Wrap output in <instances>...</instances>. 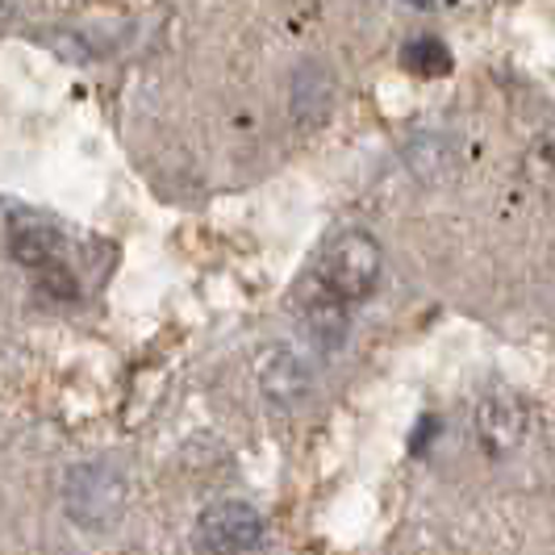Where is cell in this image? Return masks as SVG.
I'll list each match as a JSON object with an SVG mask.
<instances>
[{
  "label": "cell",
  "instance_id": "cell-1",
  "mask_svg": "<svg viewBox=\"0 0 555 555\" xmlns=\"http://www.w3.org/2000/svg\"><path fill=\"white\" fill-rule=\"evenodd\" d=\"M130 505V480L113 460H88L67 473L63 485V509L83 530H109L121 522Z\"/></svg>",
  "mask_w": 555,
  "mask_h": 555
},
{
  "label": "cell",
  "instance_id": "cell-2",
  "mask_svg": "<svg viewBox=\"0 0 555 555\" xmlns=\"http://www.w3.org/2000/svg\"><path fill=\"white\" fill-rule=\"evenodd\" d=\"M318 276L343 301H363L380 280V243L363 230L338 234L326 247V255L318 259Z\"/></svg>",
  "mask_w": 555,
  "mask_h": 555
},
{
  "label": "cell",
  "instance_id": "cell-3",
  "mask_svg": "<svg viewBox=\"0 0 555 555\" xmlns=\"http://www.w3.org/2000/svg\"><path fill=\"white\" fill-rule=\"evenodd\" d=\"M259 539H263V518L247 501H218L196 522V543L209 555H243Z\"/></svg>",
  "mask_w": 555,
  "mask_h": 555
},
{
  "label": "cell",
  "instance_id": "cell-4",
  "mask_svg": "<svg viewBox=\"0 0 555 555\" xmlns=\"http://www.w3.org/2000/svg\"><path fill=\"white\" fill-rule=\"evenodd\" d=\"M259 389L268 392L276 405H297L313 389V367L293 347L276 343L259 356Z\"/></svg>",
  "mask_w": 555,
  "mask_h": 555
},
{
  "label": "cell",
  "instance_id": "cell-5",
  "mask_svg": "<svg viewBox=\"0 0 555 555\" xmlns=\"http://www.w3.org/2000/svg\"><path fill=\"white\" fill-rule=\"evenodd\" d=\"M476 435L489 455H509L527 435V410L514 397H489V401H480Z\"/></svg>",
  "mask_w": 555,
  "mask_h": 555
},
{
  "label": "cell",
  "instance_id": "cell-6",
  "mask_svg": "<svg viewBox=\"0 0 555 555\" xmlns=\"http://www.w3.org/2000/svg\"><path fill=\"white\" fill-rule=\"evenodd\" d=\"M343 306H347V301H343L334 288H326L318 272L309 280V288H301V313H306L309 331L318 334V343H326V347H334V343L343 338V331H347Z\"/></svg>",
  "mask_w": 555,
  "mask_h": 555
},
{
  "label": "cell",
  "instance_id": "cell-7",
  "mask_svg": "<svg viewBox=\"0 0 555 555\" xmlns=\"http://www.w3.org/2000/svg\"><path fill=\"white\" fill-rule=\"evenodd\" d=\"M9 255H13L22 268L42 272V268H51V263H63V234L47 222L13 225V234H9Z\"/></svg>",
  "mask_w": 555,
  "mask_h": 555
},
{
  "label": "cell",
  "instance_id": "cell-8",
  "mask_svg": "<svg viewBox=\"0 0 555 555\" xmlns=\"http://www.w3.org/2000/svg\"><path fill=\"white\" fill-rule=\"evenodd\" d=\"M405 67L414 72V76H426V80H439V76H447L451 72V51H447L439 38H414L410 47H405Z\"/></svg>",
  "mask_w": 555,
  "mask_h": 555
},
{
  "label": "cell",
  "instance_id": "cell-9",
  "mask_svg": "<svg viewBox=\"0 0 555 555\" xmlns=\"http://www.w3.org/2000/svg\"><path fill=\"white\" fill-rule=\"evenodd\" d=\"M38 284H42L51 297H63V301H72V297H76V276H72V268H63V263L42 268V272H38Z\"/></svg>",
  "mask_w": 555,
  "mask_h": 555
},
{
  "label": "cell",
  "instance_id": "cell-10",
  "mask_svg": "<svg viewBox=\"0 0 555 555\" xmlns=\"http://www.w3.org/2000/svg\"><path fill=\"white\" fill-rule=\"evenodd\" d=\"M410 4H417V9H426V4H430V0H410Z\"/></svg>",
  "mask_w": 555,
  "mask_h": 555
}]
</instances>
